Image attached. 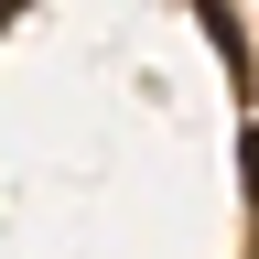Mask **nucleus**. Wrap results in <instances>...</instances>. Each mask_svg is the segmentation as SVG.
I'll return each instance as SVG.
<instances>
[{"mask_svg": "<svg viewBox=\"0 0 259 259\" xmlns=\"http://www.w3.org/2000/svg\"><path fill=\"white\" fill-rule=\"evenodd\" d=\"M11 11H22V0H0V22H11Z\"/></svg>", "mask_w": 259, "mask_h": 259, "instance_id": "obj_1", "label": "nucleus"}]
</instances>
